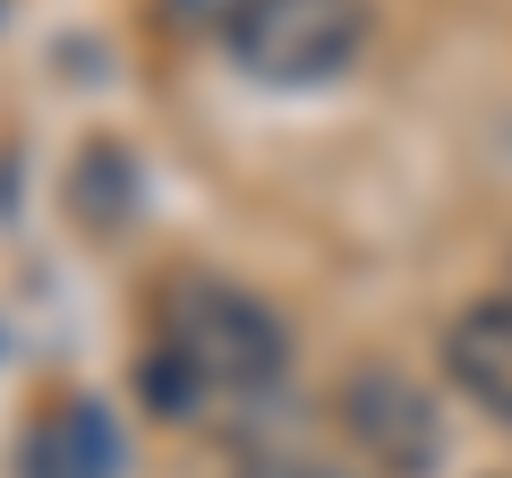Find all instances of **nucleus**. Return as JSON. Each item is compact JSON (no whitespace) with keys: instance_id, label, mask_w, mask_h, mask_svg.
Here are the masks:
<instances>
[{"instance_id":"f03ea898","label":"nucleus","mask_w":512,"mask_h":478,"mask_svg":"<svg viewBox=\"0 0 512 478\" xmlns=\"http://www.w3.org/2000/svg\"><path fill=\"white\" fill-rule=\"evenodd\" d=\"M367 43V0H248V18L222 35V52L256 77V86H325L359 60Z\"/></svg>"},{"instance_id":"7ed1b4c3","label":"nucleus","mask_w":512,"mask_h":478,"mask_svg":"<svg viewBox=\"0 0 512 478\" xmlns=\"http://www.w3.org/2000/svg\"><path fill=\"white\" fill-rule=\"evenodd\" d=\"M342 436L359 444L384 478H427L444 461V419L402 368H359L342 385Z\"/></svg>"},{"instance_id":"f257e3e1","label":"nucleus","mask_w":512,"mask_h":478,"mask_svg":"<svg viewBox=\"0 0 512 478\" xmlns=\"http://www.w3.org/2000/svg\"><path fill=\"white\" fill-rule=\"evenodd\" d=\"M291 333L265 299H248L222 274H180L154 308L146 350V402L163 419H205V410H248L282 385Z\"/></svg>"},{"instance_id":"0eeeda50","label":"nucleus","mask_w":512,"mask_h":478,"mask_svg":"<svg viewBox=\"0 0 512 478\" xmlns=\"http://www.w3.org/2000/svg\"><path fill=\"white\" fill-rule=\"evenodd\" d=\"M239 478H342V470H333V461H316V453H256Z\"/></svg>"},{"instance_id":"423d86ee","label":"nucleus","mask_w":512,"mask_h":478,"mask_svg":"<svg viewBox=\"0 0 512 478\" xmlns=\"http://www.w3.org/2000/svg\"><path fill=\"white\" fill-rule=\"evenodd\" d=\"M171 18H180L188 35H231V26L248 18V0H171Z\"/></svg>"},{"instance_id":"39448f33","label":"nucleus","mask_w":512,"mask_h":478,"mask_svg":"<svg viewBox=\"0 0 512 478\" xmlns=\"http://www.w3.org/2000/svg\"><path fill=\"white\" fill-rule=\"evenodd\" d=\"M444 376H453L487 419L512 427V291L453 316V333H444Z\"/></svg>"},{"instance_id":"20e7f679","label":"nucleus","mask_w":512,"mask_h":478,"mask_svg":"<svg viewBox=\"0 0 512 478\" xmlns=\"http://www.w3.org/2000/svg\"><path fill=\"white\" fill-rule=\"evenodd\" d=\"M128 470V444H120V419L103 402H52L18 444V478H120Z\"/></svg>"}]
</instances>
